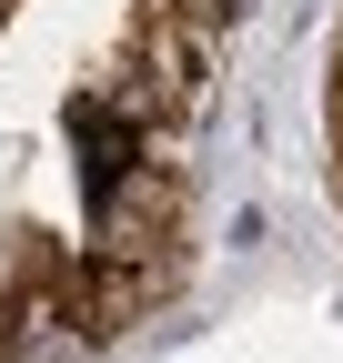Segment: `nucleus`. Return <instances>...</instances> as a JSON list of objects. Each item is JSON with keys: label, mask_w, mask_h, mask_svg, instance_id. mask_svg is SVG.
<instances>
[{"label": "nucleus", "mask_w": 343, "mask_h": 363, "mask_svg": "<svg viewBox=\"0 0 343 363\" xmlns=\"http://www.w3.org/2000/svg\"><path fill=\"white\" fill-rule=\"evenodd\" d=\"M152 293H162L152 262H101L91 283H81V333H121V323H142Z\"/></svg>", "instance_id": "obj_3"}, {"label": "nucleus", "mask_w": 343, "mask_h": 363, "mask_svg": "<svg viewBox=\"0 0 343 363\" xmlns=\"http://www.w3.org/2000/svg\"><path fill=\"white\" fill-rule=\"evenodd\" d=\"M0 363H21V323H11V303H0Z\"/></svg>", "instance_id": "obj_5"}, {"label": "nucleus", "mask_w": 343, "mask_h": 363, "mask_svg": "<svg viewBox=\"0 0 343 363\" xmlns=\"http://www.w3.org/2000/svg\"><path fill=\"white\" fill-rule=\"evenodd\" d=\"M333 71H343V40H333Z\"/></svg>", "instance_id": "obj_7"}, {"label": "nucleus", "mask_w": 343, "mask_h": 363, "mask_svg": "<svg viewBox=\"0 0 343 363\" xmlns=\"http://www.w3.org/2000/svg\"><path fill=\"white\" fill-rule=\"evenodd\" d=\"M172 222H182L172 172L121 162V172L101 182V202H91V262H152V252L172 242Z\"/></svg>", "instance_id": "obj_1"}, {"label": "nucleus", "mask_w": 343, "mask_h": 363, "mask_svg": "<svg viewBox=\"0 0 343 363\" xmlns=\"http://www.w3.org/2000/svg\"><path fill=\"white\" fill-rule=\"evenodd\" d=\"M142 91H152V111H172V121H192L202 111V30L192 21H142Z\"/></svg>", "instance_id": "obj_2"}, {"label": "nucleus", "mask_w": 343, "mask_h": 363, "mask_svg": "<svg viewBox=\"0 0 343 363\" xmlns=\"http://www.w3.org/2000/svg\"><path fill=\"white\" fill-rule=\"evenodd\" d=\"M242 0H172V21H192V30H212V21H232Z\"/></svg>", "instance_id": "obj_4"}, {"label": "nucleus", "mask_w": 343, "mask_h": 363, "mask_svg": "<svg viewBox=\"0 0 343 363\" xmlns=\"http://www.w3.org/2000/svg\"><path fill=\"white\" fill-rule=\"evenodd\" d=\"M333 152H343V101H333Z\"/></svg>", "instance_id": "obj_6"}]
</instances>
